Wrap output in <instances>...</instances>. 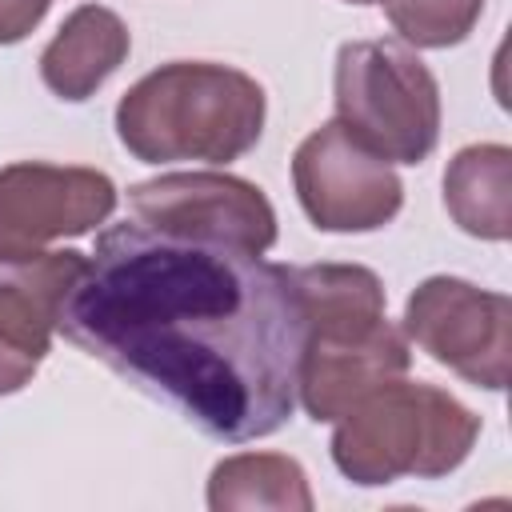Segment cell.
I'll list each match as a JSON object with an SVG mask.
<instances>
[{"label": "cell", "mask_w": 512, "mask_h": 512, "mask_svg": "<svg viewBox=\"0 0 512 512\" xmlns=\"http://www.w3.org/2000/svg\"><path fill=\"white\" fill-rule=\"evenodd\" d=\"M132 220L192 236L216 240L244 252H268L276 244V212L268 196L240 176L228 172H168L128 188Z\"/></svg>", "instance_id": "ba28073f"}, {"label": "cell", "mask_w": 512, "mask_h": 512, "mask_svg": "<svg viewBox=\"0 0 512 512\" xmlns=\"http://www.w3.org/2000/svg\"><path fill=\"white\" fill-rule=\"evenodd\" d=\"M312 488L300 460L280 452H240L224 456L208 476L212 512H312Z\"/></svg>", "instance_id": "5bb4252c"}, {"label": "cell", "mask_w": 512, "mask_h": 512, "mask_svg": "<svg viewBox=\"0 0 512 512\" xmlns=\"http://www.w3.org/2000/svg\"><path fill=\"white\" fill-rule=\"evenodd\" d=\"M52 0H0V44H20L44 16Z\"/></svg>", "instance_id": "2e32d148"}, {"label": "cell", "mask_w": 512, "mask_h": 512, "mask_svg": "<svg viewBox=\"0 0 512 512\" xmlns=\"http://www.w3.org/2000/svg\"><path fill=\"white\" fill-rule=\"evenodd\" d=\"M336 120L388 164H420L440 140V84L408 44L348 40L336 52Z\"/></svg>", "instance_id": "277c9868"}, {"label": "cell", "mask_w": 512, "mask_h": 512, "mask_svg": "<svg viewBox=\"0 0 512 512\" xmlns=\"http://www.w3.org/2000/svg\"><path fill=\"white\" fill-rule=\"evenodd\" d=\"M404 336L476 388L500 392L512 364V300L460 276H428L404 304Z\"/></svg>", "instance_id": "5b68a950"}, {"label": "cell", "mask_w": 512, "mask_h": 512, "mask_svg": "<svg viewBox=\"0 0 512 512\" xmlns=\"http://www.w3.org/2000/svg\"><path fill=\"white\" fill-rule=\"evenodd\" d=\"M56 328L204 436H272L296 408L304 308L292 268L140 220L96 236Z\"/></svg>", "instance_id": "6da1fadb"}, {"label": "cell", "mask_w": 512, "mask_h": 512, "mask_svg": "<svg viewBox=\"0 0 512 512\" xmlns=\"http://www.w3.org/2000/svg\"><path fill=\"white\" fill-rule=\"evenodd\" d=\"M348 4H384V0H348Z\"/></svg>", "instance_id": "e0dca14e"}, {"label": "cell", "mask_w": 512, "mask_h": 512, "mask_svg": "<svg viewBox=\"0 0 512 512\" xmlns=\"http://www.w3.org/2000/svg\"><path fill=\"white\" fill-rule=\"evenodd\" d=\"M116 208V184L80 164L16 160L0 168V268L28 264L64 236H84Z\"/></svg>", "instance_id": "8992f818"}, {"label": "cell", "mask_w": 512, "mask_h": 512, "mask_svg": "<svg viewBox=\"0 0 512 512\" xmlns=\"http://www.w3.org/2000/svg\"><path fill=\"white\" fill-rule=\"evenodd\" d=\"M444 208L448 216L480 240L512 236V148L508 144H468L444 168Z\"/></svg>", "instance_id": "4fadbf2b"}, {"label": "cell", "mask_w": 512, "mask_h": 512, "mask_svg": "<svg viewBox=\"0 0 512 512\" xmlns=\"http://www.w3.org/2000/svg\"><path fill=\"white\" fill-rule=\"evenodd\" d=\"M300 308H304V340H340L364 336L384 324V284L364 264H308L292 268Z\"/></svg>", "instance_id": "7c38bea8"}, {"label": "cell", "mask_w": 512, "mask_h": 512, "mask_svg": "<svg viewBox=\"0 0 512 512\" xmlns=\"http://www.w3.org/2000/svg\"><path fill=\"white\" fill-rule=\"evenodd\" d=\"M292 184L300 208L324 232H376L404 204V184L392 164L360 144L340 120L300 140Z\"/></svg>", "instance_id": "52a82bcc"}, {"label": "cell", "mask_w": 512, "mask_h": 512, "mask_svg": "<svg viewBox=\"0 0 512 512\" xmlns=\"http://www.w3.org/2000/svg\"><path fill=\"white\" fill-rule=\"evenodd\" d=\"M480 436V416L424 380H388L356 400L332 432V464L360 488L400 476L436 480L456 472Z\"/></svg>", "instance_id": "3957f363"}, {"label": "cell", "mask_w": 512, "mask_h": 512, "mask_svg": "<svg viewBox=\"0 0 512 512\" xmlns=\"http://www.w3.org/2000/svg\"><path fill=\"white\" fill-rule=\"evenodd\" d=\"M264 88L228 64L172 60L140 76L116 104V136L144 164H228L264 132Z\"/></svg>", "instance_id": "7a4b0ae2"}, {"label": "cell", "mask_w": 512, "mask_h": 512, "mask_svg": "<svg viewBox=\"0 0 512 512\" xmlns=\"http://www.w3.org/2000/svg\"><path fill=\"white\" fill-rule=\"evenodd\" d=\"M412 364L408 336L392 320L376 324L364 336L340 340H304L296 368V400L316 424L340 420L356 400L376 392L388 380H400Z\"/></svg>", "instance_id": "9c48e42d"}, {"label": "cell", "mask_w": 512, "mask_h": 512, "mask_svg": "<svg viewBox=\"0 0 512 512\" xmlns=\"http://www.w3.org/2000/svg\"><path fill=\"white\" fill-rule=\"evenodd\" d=\"M84 268V252H44L28 264H12L0 276V396L20 392L44 364L56 332V312Z\"/></svg>", "instance_id": "30bf717a"}, {"label": "cell", "mask_w": 512, "mask_h": 512, "mask_svg": "<svg viewBox=\"0 0 512 512\" xmlns=\"http://www.w3.org/2000/svg\"><path fill=\"white\" fill-rule=\"evenodd\" d=\"M384 12L408 48H452L476 28L484 0H384Z\"/></svg>", "instance_id": "9a60e30c"}, {"label": "cell", "mask_w": 512, "mask_h": 512, "mask_svg": "<svg viewBox=\"0 0 512 512\" xmlns=\"http://www.w3.org/2000/svg\"><path fill=\"white\" fill-rule=\"evenodd\" d=\"M132 48L128 24L104 4H80L40 52V80L60 100H88Z\"/></svg>", "instance_id": "8fae6325"}]
</instances>
